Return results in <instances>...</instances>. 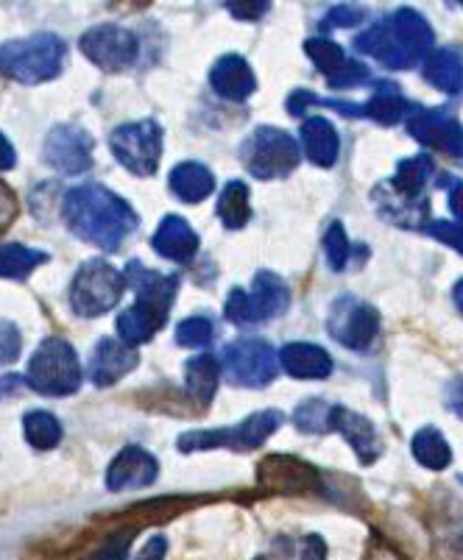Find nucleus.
<instances>
[{"label": "nucleus", "instance_id": "nucleus-1", "mask_svg": "<svg viewBox=\"0 0 463 560\" xmlns=\"http://www.w3.org/2000/svg\"><path fill=\"white\" fill-rule=\"evenodd\" d=\"M65 223L76 237L101 252H115L137 229V215L129 201L104 185H81L62 201Z\"/></svg>", "mask_w": 463, "mask_h": 560}, {"label": "nucleus", "instance_id": "nucleus-2", "mask_svg": "<svg viewBox=\"0 0 463 560\" xmlns=\"http://www.w3.org/2000/svg\"><path fill=\"white\" fill-rule=\"evenodd\" d=\"M360 54H369L385 68H414L421 56L432 48V32L425 18L410 9H400L383 23L371 25L369 32L355 39Z\"/></svg>", "mask_w": 463, "mask_h": 560}, {"label": "nucleus", "instance_id": "nucleus-3", "mask_svg": "<svg viewBox=\"0 0 463 560\" xmlns=\"http://www.w3.org/2000/svg\"><path fill=\"white\" fill-rule=\"evenodd\" d=\"M65 43L54 34L12 39L0 45V75L20 84H43L62 73Z\"/></svg>", "mask_w": 463, "mask_h": 560}, {"label": "nucleus", "instance_id": "nucleus-4", "mask_svg": "<svg viewBox=\"0 0 463 560\" xmlns=\"http://www.w3.org/2000/svg\"><path fill=\"white\" fill-rule=\"evenodd\" d=\"M282 424V412L279 410H263L248 416L238 427H218V430H196L185 432L180 438V450L185 452H207V450H235L248 452L257 450L279 430Z\"/></svg>", "mask_w": 463, "mask_h": 560}, {"label": "nucleus", "instance_id": "nucleus-5", "mask_svg": "<svg viewBox=\"0 0 463 560\" xmlns=\"http://www.w3.org/2000/svg\"><path fill=\"white\" fill-rule=\"evenodd\" d=\"M28 385L45 396H68L79 390L81 365L73 346L62 338L43 340L28 363Z\"/></svg>", "mask_w": 463, "mask_h": 560}, {"label": "nucleus", "instance_id": "nucleus-6", "mask_svg": "<svg viewBox=\"0 0 463 560\" xmlns=\"http://www.w3.org/2000/svg\"><path fill=\"white\" fill-rule=\"evenodd\" d=\"M126 288V277L112 268L104 259H90L79 268L70 284V307L81 318H95V315L109 313L120 302Z\"/></svg>", "mask_w": 463, "mask_h": 560}, {"label": "nucleus", "instance_id": "nucleus-7", "mask_svg": "<svg viewBox=\"0 0 463 560\" xmlns=\"http://www.w3.org/2000/svg\"><path fill=\"white\" fill-rule=\"evenodd\" d=\"M243 165L254 179H282L299 165V142L288 131L263 126L243 142Z\"/></svg>", "mask_w": 463, "mask_h": 560}, {"label": "nucleus", "instance_id": "nucleus-8", "mask_svg": "<svg viewBox=\"0 0 463 560\" xmlns=\"http://www.w3.org/2000/svg\"><path fill=\"white\" fill-rule=\"evenodd\" d=\"M291 304V290L277 273L259 271L254 277L252 290L235 288L229 293L227 302V318L238 327H248V324H259V320H271L282 315Z\"/></svg>", "mask_w": 463, "mask_h": 560}, {"label": "nucleus", "instance_id": "nucleus-9", "mask_svg": "<svg viewBox=\"0 0 463 560\" xmlns=\"http://www.w3.org/2000/svg\"><path fill=\"white\" fill-rule=\"evenodd\" d=\"M109 149L135 176H154L162 156V126L157 120L120 126L109 135Z\"/></svg>", "mask_w": 463, "mask_h": 560}, {"label": "nucleus", "instance_id": "nucleus-10", "mask_svg": "<svg viewBox=\"0 0 463 560\" xmlns=\"http://www.w3.org/2000/svg\"><path fill=\"white\" fill-rule=\"evenodd\" d=\"M257 486L268 497H313L324 493L322 471L291 455H268L257 468Z\"/></svg>", "mask_w": 463, "mask_h": 560}, {"label": "nucleus", "instance_id": "nucleus-11", "mask_svg": "<svg viewBox=\"0 0 463 560\" xmlns=\"http://www.w3.org/2000/svg\"><path fill=\"white\" fill-rule=\"evenodd\" d=\"M223 369L229 382L241 388H263L277 376L279 358L266 340L243 338L223 349Z\"/></svg>", "mask_w": 463, "mask_h": 560}, {"label": "nucleus", "instance_id": "nucleus-12", "mask_svg": "<svg viewBox=\"0 0 463 560\" xmlns=\"http://www.w3.org/2000/svg\"><path fill=\"white\" fill-rule=\"evenodd\" d=\"M79 48L101 70H106V73H120V70H129L135 65L140 45H137V37L129 28H120V25H99V28H90L81 37Z\"/></svg>", "mask_w": 463, "mask_h": 560}, {"label": "nucleus", "instance_id": "nucleus-13", "mask_svg": "<svg viewBox=\"0 0 463 560\" xmlns=\"http://www.w3.org/2000/svg\"><path fill=\"white\" fill-rule=\"evenodd\" d=\"M43 160L62 176H79L93 167V137L81 126H56L43 145Z\"/></svg>", "mask_w": 463, "mask_h": 560}, {"label": "nucleus", "instance_id": "nucleus-14", "mask_svg": "<svg viewBox=\"0 0 463 560\" xmlns=\"http://www.w3.org/2000/svg\"><path fill=\"white\" fill-rule=\"evenodd\" d=\"M329 335L346 349H366L374 340L380 329V315L378 310L369 304L358 302L352 296H344L333 304L329 310Z\"/></svg>", "mask_w": 463, "mask_h": 560}, {"label": "nucleus", "instance_id": "nucleus-15", "mask_svg": "<svg viewBox=\"0 0 463 560\" xmlns=\"http://www.w3.org/2000/svg\"><path fill=\"white\" fill-rule=\"evenodd\" d=\"M408 131L425 145L444 151V154L463 160V126L455 117L430 109H408Z\"/></svg>", "mask_w": 463, "mask_h": 560}, {"label": "nucleus", "instance_id": "nucleus-16", "mask_svg": "<svg viewBox=\"0 0 463 560\" xmlns=\"http://www.w3.org/2000/svg\"><path fill=\"white\" fill-rule=\"evenodd\" d=\"M304 50H308V56L315 62V68L327 75V84L335 86V90L363 84L369 79V68H363L360 62H352V59H346L344 50L335 43H329V39H308Z\"/></svg>", "mask_w": 463, "mask_h": 560}, {"label": "nucleus", "instance_id": "nucleus-17", "mask_svg": "<svg viewBox=\"0 0 463 560\" xmlns=\"http://www.w3.org/2000/svg\"><path fill=\"white\" fill-rule=\"evenodd\" d=\"M126 284H131L137 293V304L154 310L157 315L167 318V310H171L173 296H176V288H180V279L165 277V273H157L151 268L140 262H129V268L124 271Z\"/></svg>", "mask_w": 463, "mask_h": 560}, {"label": "nucleus", "instance_id": "nucleus-18", "mask_svg": "<svg viewBox=\"0 0 463 560\" xmlns=\"http://www.w3.org/2000/svg\"><path fill=\"white\" fill-rule=\"evenodd\" d=\"M157 475H160V466H157L154 455H149L140 446H126L112 460L109 471H106V486H109V491H135V488L151 486Z\"/></svg>", "mask_w": 463, "mask_h": 560}, {"label": "nucleus", "instance_id": "nucleus-19", "mask_svg": "<svg viewBox=\"0 0 463 560\" xmlns=\"http://www.w3.org/2000/svg\"><path fill=\"white\" fill-rule=\"evenodd\" d=\"M137 365V351L129 349L120 340L101 338V343L93 349V360H90V376L95 385L109 388L118 380H124L131 369Z\"/></svg>", "mask_w": 463, "mask_h": 560}, {"label": "nucleus", "instance_id": "nucleus-20", "mask_svg": "<svg viewBox=\"0 0 463 560\" xmlns=\"http://www.w3.org/2000/svg\"><path fill=\"white\" fill-rule=\"evenodd\" d=\"M210 84L227 101H246L257 90V79H254L248 62L235 54L218 59L210 73Z\"/></svg>", "mask_w": 463, "mask_h": 560}, {"label": "nucleus", "instance_id": "nucleus-21", "mask_svg": "<svg viewBox=\"0 0 463 560\" xmlns=\"http://www.w3.org/2000/svg\"><path fill=\"white\" fill-rule=\"evenodd\" d=\"M157 254H162L171 262H190L198 252V234L193 232L190 223L180 215H167L157 229L151 241Z\"/></svg>", "mask_w": 463, "mask_h": 560}, {"label": "nucleus", "instance_id": "nucleus-22", "mask_svg": "<svg viewBox=\"0 0 463 560\" xmlns=\"http://www.w3.org/2000/svg\"><path fill=\"white\" fill-rule=\"evenodd\" d=\"M279 365L297 380H324L333 371V358L322 346L291 343L279 351Z\"/></svg>", "mask_w": 463, "mask_h": 560}, {"label": "nucleus", "instance_id": "nucleus-23", "mask_svg": "<svg viewBox=\"0 0 463 560\" xmlns=\"http://www.w3.org/2000/svg\"><path fill=\"white\" fill-rule=\"evenodd\" d=\"M302 149L308 160L319 167L335 165L340 151L338 131L333 129L327 117H308L302 124Z\"/></svg>", "mask_w": 463, "mask_h": 560}, {"label": "nucleus", "instance_id": "nucleus-24", "mask_svg": "<svg viewBox=\"0 0 463 560\" xmlns=\"http://www.w3.org/2000/svg\"><path fill=\"white\" fill-rule=\"evenodd\" d=\"M333 430H338L340 435L349 441L358 457L363 463H371L374 457L380 455V441L378 432L371 427L369 419L358 416V412L346 410V407H335V419H333Z\"/></svg>", "mask_w": 463, "mask_h": 560}, {"label": "nucleus", "instance_id": "nucleus-25", "mask_svg": "<svg viewBox=\"0 0 463 560\" xmlns=\"http://www.w3.org/2000/svg\"><path fill=\"white\" fill-rule=\"evenodd\" d=\"M218 380H221V365L210 354H198V358L187 360L185 365V388L187 396L196 407H207L218 390Z\"/></svg>", "mask_w": 463, "mask_h": 560}, {"label": "nucleus", "instance_id": "nucleus-26", "mask_svg": "<svg viewBox=\"0 0 463 560\" xmlns=\"http://www.w3.org/2000/svg\"><path fill=\"white\" fill-rule=\"evenodd\" d=\"M167 182H171V190L185 203L205 201L216 190V179H212L210 167L198 165V162H182V165H176Z\"/></svg>", "mask_w": 463, "mask_h": 560}, {"label": "nucleus", "instance_id": "nucleus-27", "mask_svg": "<svg viewBox=\"0 0 463 560\" xmlns=\"http://www.w3.org/2000/svg\"><path fill=\"white\" fill-rule=\"evenodd\" d=\"M165 320L162 315H157L154 310L142 307V304H131L129 310H124L118 318V335H120V343H126L129 349L140 343H149L162 327H165Z\"/></svg>", "mask_w": 463, "mask_h": 560}, {"label": "nucleus", "instance_id": "nucleus-28", "mask_svg": "<svg viewBox=\"0 0 463 560\" xmlns=\"http://www.w3.org/2000/svg\"><path fill=\"white\" fill-rule=\"evenodd\" d=\"M425 79L444 93L463 90V59L455 50H436L425 65Z\"/></svg>", "mask_w": 463, "mask_h": 560}, {"label": "nucleus", "instance_id": "nucleus-29", "mask_svg": "<svg viewBox=\"0 0 463 560\" xmlns=\"http://www.w3.org/2000/svg\"><path fill=\"white\" fill-rule=\"evenodd\" d=\"M405 115H408V104H405L400 90L394 84H389V81H383L369 98V104H363V117H371V120H378V124L385 126L396 124Z\"/></svg>", "mask_w": 463, "mask_h": 560}, {"label": "nucleus", "instance_id": "nucleus-30", "mask_svg": "<svg viewBox=\"0 0 463 560\" xmlns=\"http://www.w3.org/2000/svg\"><path fill=\"white\" fill-rule=\"evenodd\" d=\"M43 262H48V254L37 248H25L18 243L0 246V279H25Z\"/></svg>", "mask_w": 463, "mask_h": 560}, {"label": "nucleus", "instance_id": "nucleus-31", "mask_svg": "<svg viewBox=\"0 0 463 560\" xmlns=\"http://www.w3.org/2000/svg\"><path fill=\"white\" fill-rule=\"evenodd\" d=\"M414 455L421 466L432 468V471H441V468L450 466V460H452L450 446H447L444 435H441L436 427H425L421 432H416Z\"/></svg>", "mask_w": 463, "mask_h": 560}, {"label": "nucleus", "instance_id": "nucleus-32", "mask_svg": "<svg viewBox=\"0 0 463 560\" xmlns=\"http://www.w3.org/2000/svg\"><path fill=\"white\" fill-rule=\"evenodd\" d=\"M218 215L227 229H243L252 218L248 210V187L243 182H229L227 190L218 198Z\"/></svg>", "mask_w": 463, "mask_h": 560}, {"label": "nucleus", "instance_id": "nucleus-33", "mask_svg": "<svg viewBox=\"0 0 463 560\" xmlns=\"http://www.w3.org/2000/svg\"><path fill=\"white\" fill-rule=\"evenodd\" d=\"M23 427H25V441L39 452L54 450V446L62 441V424H59L56 416H50V412L45 410L28 412V416L23 419Z\"/></svg>", "mask_w": 463, "mask_h": 560}, {"label": "nucleus", "instance_id": "nucleus-34", "mask_svg": "<svg viewBox=\"0 0 463 560\" xmlns=\"http://www.w3.org/2000/svg\"><path fill=\"white\" fill-rule=\"evenodd\" d=\"M297 427L302 432H329L335 419V405L322 399H308L297 407Z\"/></svg>", "mask_w": 463, "mask_h": 560}, {"label": "nucleus", "instance_id": "nucleus-35", "mask_svg": "<svg viewBox=\"0 0 463 560\" xmlns=\"http://www.w3.org/2000/svg\"><path fill=\"white\" fill-rule=\"evenodd\" d=\"M277 555L279 560H327V547L319 536L282 538L277 544Z\"/></svg>", "mask_w": 463, "mask_h": 560}, {"label": "nucleus", "instance_id": "nucleus-36", "mask_svg": "<svg viewBox=\"0 0 463 560\" xmlns=\"http://www.w3.org/2000/svg\"><path fill=\"white\" fill-rule=\"evenodd\" d=\"M212 335H216L212 320L201 318V315L182 320L180 329H176V340H180V346H187V349H201V346H210Z\"/></svg>", "mask_w": 463, "mask_h": 560}, {"label": "nucleus", "instance_id": "nucleus-37", "mask_svg": "<svg viewBox=\"0 0 463 560\" xmlns=\"http://www.w3.org/2000/svg\"><path fill=\"white\" fill-rule=\"evenodd\" d=\"M324 252H327V262L333 271H344L349 257H352V246H349V237H346L344 226L333 223L324 234Z\"/></svg>", "mask_w": 463, "mask_h": 560}, {"label": "nucleus", "instance_id": "nucleus-38", "mask_svg": "<svg viewBox=\"0 0 463 560\" xmlns=\"http://www.w3.org/2000/svg\"><path fill=\"white\" fill-rule=\"evenodd\" d=\"M20 354V332L14 324L0 320V363H12Z\"/></svg>", "mask_w": 463, "mask_h": 560}, {"label": "nucleus", "instance_id": "nucleus-39", "mask_svg": "<svg viewBox=\"0 0 463 560\" xmlns=\"http://www.w3.org/2000/svg\"><path fill=\"white\" fill-rule=\"evenodd\" d=\"M427 232L432 234V237H439L441 243H447V246H452L455 252L463 254V226L461 223H447V221H436L427 226Z\"/></svg>", "mask_w": 463, "mask_h": 560}, {"label": "nucleus", "instance_id": "nucleus-40", "mask_svg": "<svg viewBox=\"0 0 463 560\" xmlns=\"http://www.w3.org/2000/svg\"><path fill=\"white\" fill-rule=\"evenodd\" d=\"M129 544H131V529H126L124 536H112L109 541L101 544L99 552H95L90 560H124L126 552H129Z\"/></svg>", "mask_w": 463, "mask_h": 560}, {"label": "nucleus", "instance_id": "nucleus-41", "mask_svg": "<svg viewBox=\"0 0 463 560\" xmlns=\"http://www.w3.org/2000/svg\"><path fill=\"white\" fill-rule=\"evenodd\" d=\"M14 218H18V198H14V192L0 182V232H3Z\"/></svg>", "mask_w": 463, "mask_h": 560}, {"label": "nucleus", "instance_id": "nucleus-42", "mask_svg": "<svg viewBox=\"0 0 463 560\" xmlns=\"http://www.w3.org/2000/svg\"><path fill=\"white\" fill-rule=\"evenodd\" d=\"M238 20H257L268 12V3H227Z\"/></svg>", "mask_w": 463, "mask_h": 560}, {"label": "nucleus", "instance_id": "nucleus-43", "mask_svg": "<svg viewBox=\"0 0 463 560\" xmlns=\"http://www.w3.org/2000/svg\"><path fill=\"white\" fill-rule=\"evenodd\" d=\"M165 552H167V541L162 536H154L146 547L140 549V552H137L135 560H165Z\"/></svg>", "mask_w": 463, "mask_h": 560}, {"label": "nucleus", "instance_id": "nucleus-44", "mask_svg": "<svg viewBox=\"0 0 463 560\" xmlns=\"http://www.w3.org/2000/svg\"><path fill=\"white\" fill-rule=\"evenodd\" d=\"M360 18H363V14H360L358 9L338 7V9H333V14H329V18H327V25H333V23H338V25H355V23H360Z\"/></svg>", "mask_w": 463, "mask_h": 560}, {"label": "nucleus", "instance_id": "nucleus-45", "mask_svg": "<svg viewBox=\"0 0 463 560\" xmlns=\"http://www.w3.org/2000/svg\"><path fill=\"white\" fill-rule=\"evenodd\" d=\"M450 210L463 226V182H452L450 187Z\"/></svg>", "mask_w": 463, "mask_h": 560}, {"label": "nucleus", "instance_id": "nucleus-46", "mask_svg": "<svg viewBox=\"0 0 463 560\" xmlns=\"http://www.w3.org/2000/svg\"><path fill=\"white\" fill-rule=\"evenodd\" d=\"M14 165H18V154H14L12 142L0 135V171H12Z\"/></svg>", "mask_w": 463, "mask_h": 560}, {"label": "nucleus", "instance_id": "nucleus-47", "mask_svg": "<svg viewBox=\"0 0 463 560\" xmlns=\"http://www.w3.org/2000/svg\"><path fill=\"white\" fill-rule=\"evenodd\" d=\"M450 407L458 416H463V380L452 382L450 385Z\"/></svg>", "mask_w": 463, "mask_h": 560}, {"label": "nucleus", "instance_id": "nucleus-48", "mask_svg": "<svg viewBox=\"0 0 463 560\" xmlns=\"http://www.w3.org/2000/svg\"><path fill=\"white\" fill-rule=\"evenodd\" d=\"M455 304H458V310L463 313V279L455 284Z\"/></svg>", "mask_w": 463, "mask_h": 560}]
</instances>
